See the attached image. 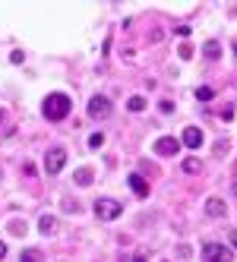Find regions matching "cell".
<instances>
[{
  "label": "cell",
  "instance_id": "9a60e30c",
  "mask_svg": "<svg viewBox=\"0 0 237 262\" xmlns=\"http://www.w3.org/2000/svg\"><path fill=\"white\" fill-rule=\"evenodd\" d=\"M19 262H45V256H41L38 250H22V256H19Z\"/></svg>",
  "mask_w": 237,
  "mask_h": 262
},
{
  "label": "cell",
  "instance_id": "7c38bea8",
  "mask_svg": "<svg viewBox=\"0 0 237 262\" xmlns=\"http://www.w3.org/2000/svg\"><path fill=\"white\" fill-rule=\"evenodd\" d=\"M73 180L79 183V187H89V183L95 180V174H92V168H79V171L73 174Z\"/></svg>",
  "mask_w": 237,
  "mask_h": 262
},
{
  "label": "cell",
  "instance_id": "8992f818",
  "mask_svg": "<svg viewBox=\"0 0 237 262\" xmlns=\"http://www.w3.org/2000/svg\"><path fill=\"white\" fill-rule=\"evenodd\" d=\"M63 164H66V152H63V148H51V152L45 155V171L48 174H60Z\"/></svg>",
  "mask_w": 237,
  "mask_h": 262
},
{
  "label": "cell",
  "instance_id": "4fadbf2b",
  "mask_svg": "<svg viewBox=\"0 0 237 262\" xmlns=\"http://www.w3.org/2000/svg\"><path fill=\"white\" fill-rule=\"evenodd\" d=\"M126 111H133V114H139V111H146V98H142V95H133V98L126 101Z\"/></svg>",
  "mask_w": 237,
  "mask_h": 262
},
{
  "label": "cell",
  "instance_id": "4316f807",
  "mask_svg": "<svg viewBox=\"0 0 237 262\" xmlns=\"http://www.w3.org/2000/svg\"><path fill=\"white\" fill-rule=\"evenodd\" d=\"M0 120H3V111H0Z\"/></svg>",
  "mask_w": 237,
  "mask_h": 262
},
{
  "label": "cell",
  "instance_id": "7a4b0ae2",
  "mask_svg": "<svg viewBox=\"0 0 237 262\" xmlns=\"http://www.w3.org/2000/svg\"><path fill=\"white\" fill-rule=\"evenodd\" d=\"M123 205L117 202V199H95V215L101 221H114V218H120Z\"/></svg>",
  "mask_w": 237,
  "mask_h": 262
},
{
  "label": "cell",
  "instance_id": "5bb4252c",
  "mask_svg": "<svg viewBox=\"0 0 237 262\" xmlns=\"http://www.w3.org/2000/svg\"><path fill=\"white\" fill-rule=\"evenodd\" d=\"M199 171H202L199 158H183V174H199Z\"/></svg>",
  "mask_w": 237,
  "mask_h": 262
},
{
  "label": "cell",
  "instance_id": "8fae6325",
  "mask_svg": "<svg viewBox=\"0 0 237 262\" xmlns=\"http://www.w3.org/2000/svg\"><path fill=\"white\" fill-rule=\"evenodd\" d=\"M38 231H41V234H54V231H57V218H54V215H41V218H38Z\"/></svg>",
  "mask_w": 237,
  "mask_h": 262
},
{
  "label": "cell",
  "instance_id": "9c48e42d",
  "mask_svg": "<svg viewBox=\"0 0 237 262\" xmlns=\"http://www.w3.org/2000/svg\"><path fill=\"white\" fill-rule=\"evenodd\" d=\"M206 215H209V218H225V215H228V205H225L218 196H212V199H206Z\"/></svg>",
  "mask_w": 237,
  "mask_h": 262
},
{
  "label": "cell",
  "instance_id": "ffe728a7",
  "mask_svg": "<svg viewBox=\"0 0 237 262\" xmlns=\"http://www.w3.org/2000/svg\"><path fill=\"white\" fill-rule=\"evenodd\" d=\"M158 111H162V114H171L174 104H171V101H162V104H158Z\"/></svg>",
  "mask_w": 237,
  "mask_h": 262
},
{
  "label": "cell",
  "instance_id": "484cf974",
  "mask_svg": "<svg viewBox=\"0 0 237 262\" xmlns=\"http://www.w3.org/2000/svg\"><path fill=\"white\" fill-rule=\"evenodd\" d=\"M231 193H234V196H237V180H234V183H231Z\"/></svg>",
  "mask_w": 237,
  "mask_h": 262
},
{
  "label": "cell",
  "instance_id": "cb8c5ba5",
  "mask_svg": "<svg viewBox=\"0 0 237 262\" xmlns=\"http://www.w3.org/2000/svg\"><path fill=\"white\" fill-rule=\"evenodd\" d=\"M3 256H6V243L0 240V259H3Z\"/></svg>",
  "mask_w": 237,
  "mask_h": 262
},
{
  "label": "cell",
  "instance_id": "d4e9b609",
  "mask_svg": "<svg viewBox=\"0 0 237 262\" xmlns=\"http://www.w3.org/2000/svg\"><path fill=\"white\" fill-rule=\"evenodd\" d=\"M133 262H149V259L146 256H133Z\"/></svg>",
  "mask_w": 237,
  "mask_h": 262
},
{
  "label": "cell",
  "instance_id": "5b68a950",
  "mask_svg": "<svg viewBox=\"0 0 237 262\" xmlns=\"http://www.w3.org/2000/svg\"><path fill=\"white\" fill-rule=\"evenodd\" d=\"M177 152H180V139H174V136L155 139V155H162V158H174Z\"/></svg>",
  "mask_w": 237,
  "mask_h": 262
},
{
  "label": "cell",
  "instance_id": "ba28073f",
  "mask_svg": "<svg viewBox=\"0 0 237 262\" xmlns=\"http://www.w3.org/2000/svg\"><path fill=\"white\" fill-rule=\"evenodd\" d=\"M126 183H130V190H133L139 199H146V196L152 193V187L146 183V177H142V174H130V177H126Z\"/></svg>",
  "mask_w": 237,
  "mask_h": 262
},
{
  "label": "cell",
  "instance_id": "ac0fdd59",
  "mask_svg": "<svg viewBox=\"0 0 237 262\" xmlns=\"http://www.w3.org/2000/svg\"><path fill=\"white\" fill-rule=\"evenodd\" d=\"M10 234H16V237H22V234H25V224H22V221H13V224H10Z\"/></svg>",
  "mask_w": 237,
  "mask_h": 262
},
{
  "label": "cell",
  "instance_id": "e0dca14e",
  "mask_svg": "<svg viewBox=\"0 0 237 262\" xmlns=\"http://www.w3.org/2000/svg\"><path fill=\"white\" fill-rule=\"evenodd\" d=\"M101 145H105V136H101V133H92L89 136V148H101Z\"/></svg>",
  "mask_w": 237,
  "mask_h": 262
},
{
  "label": "cell",
  "instance_id": "52a82bcc",
  "mask_svg": "<svg viewBox=\"0 0 237 262\" xmlns=\"http://www.w3.org/2000/svg\"><path fill=\"white\" fill-rule=\"evenodd\" d=\"M202 142H206V136H202V130H199V127H187V130H183L180 145H187V148H193V152H196Z\"/></svg>",
  "mask_w": 237,
  "mask_h": 262
},
{
  "label": "cell",
  "instance_id": "d6986e66",
  "mask_svg": "<svg viewBox=\"0 0 237 262\" xmlns=\"http://www.w3.org/2000/svg\"><path fill=\"white\" fill-rule=\"evenodd\" d=\"M180 57L190 60V57H193V48H190V45H180Z\"/></svg>",
  "mask_w": 237,
  "mask_h": 262
},
{
  "label": "cell",
  "instance_id": "30bf717a",
  "mask_svg": "<svg viewBox=\"0 0 237 262\" xmlns=\"http://www.w3.org/2000/svg\"><path fill=\"white\" fill-rule=\"evenodd\" d=\"M202 57H206V60H218V57H222V45H218L215 38L206 41V45H202Z\"/></svg>",
  "mask_w": 237,
  "mask_h": 262
},
{
  "label": "cell",
  "instance_id": "44dd1931",
  "mask_svg": "<svg viewBox=\"0 0 237 262\" xmlns=\"http://www.w3.org/2000/svg\"><path fill=\"white\" fill-rule=\"evenodd\" d=\"M177 35H180V38H187V35H190V25H177V29H174Z\"/></svg>",
  "mask_w": 237,
  "mask_h": 262
},
{
  "label": "cell",
  "instance_id": "6da1fadb",
  "mask_svg": "<svg viewBox=\"0 0 237 262\" xmlns=\"http://www.w3.org/2000/svg\"><path fill=\"white\" fill-rule=\"evenodd\" d=\"M73 111V101H70V95H63V92H51L45 101H41V114H45V120H63L66 114Z\"/></svg>",
  "mask_w": 237,
  "mask_h": 262
},
{
  "label": "cell",
  "instance_id": "603a6c76",
  "mask_svg": "<svg viewBox=\"0 0 237 262\" xmlns=\"http://www.w3.org/2000/svg\"><path fill=\"white\" fill-rule=\"evenodd\" d=\"M228 240H231V247H234V253H237V231H231V234H228Z\"/></svg>",
  "mask_w": 237,
  "mask_h": 262
},
{
  "label": "cell",
  "instance_id": "3957f363",
  "mask_svg": "<svg viewBox=\"0 0 237 262\" xmlns=\"http://www.w3.org/2000/svg\"><path fill=\"white\" fill-rule=\"evenodd\" d=\"M202 259L206 262H234V253L225 243H206L202 247Z\"/></svg>",
  "mask_w": 237,
  "mask_h": 262
},
{
  "label": "cell",
  "instance_id": "2e32d148",
  "mask_svg": "<svg viewBox=\"0 0 237 262\" xmlns=\"http://www.w3.org/2000/svg\"><path fill=\"white\" fill-rule=\"evenodd\" d=\"M196 98H199V101H212V98H215V92L209 89V85H199V89H196Z\"/></svg>",
  "mask_w": 237,
  "mask_h": 262
},
{
  "label": "cell",
  "instance_id": "7402d4cb",
  "mask_svg": "<svg viewBox=\"0 0 237 262\" xmlns=\"http://www.w3.org/2000/svg\"><path fill=\"white\" fill-rule=\"evenodd\" d=\"M10 60H13V64H22L25 54H22V51H13V57H10Z\"/></svg>",
  "mask_w": 237,
  "mask_h": 262
},
{
  "label": "cell",
  "instance_id": "277c9868",
  "mask_svg": "<svg viewBox=\"0 0 237 262\" xmlns=\"http://www.w3.org/2000/svg\"><path fill=\"white\" fill-rule=\"evenodd\" d=\"M89 117H92V120L111 117V101H108L105 95H92V98H89Z\"/></svg>",
  "mask_w": 237,
  "mask_h": 262
}]
</instances>
